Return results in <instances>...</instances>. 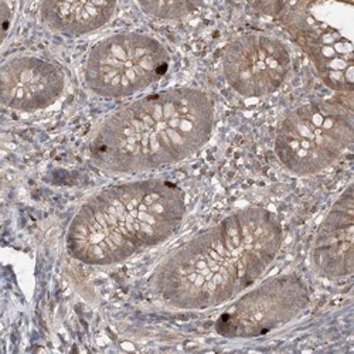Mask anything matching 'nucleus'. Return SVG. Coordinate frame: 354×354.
Returning a JSON list of instances; mask_svg holds the SVG:
<instances>
[{
    "label": "nucleus",
    "mask_w": 354,
    "mask_h": 354,
    "mask_svg": "<svg viewBox=\"0 0 354 354\" xmlns=\"http://www.w3.org/2000/svg\"><path fill=\"white\" fill-rule=\"evenodd\" d=\"M282 241L274 213L261 207L232 213L177 248L155 272L153 289L177 309L220 306L271 267Z\"/></svg>",
    "instance_id": "1"
},
{
    "label": "nucleus",
    "mask_w": 354,
    "mask_h": 354,
    "mask_svg": "<svg viewBox=\"0 0 354 354\" xmlns=\"http://www.w3.org/2000/svg\"><path fill=\"white\" fill-rule=\"evenodd\" d=\"M185 213V193L170 182L112 186L82 204L68 227L67 251L88 265L120 263L165 243Z\"/></svg>",
    "instance_id": "3"
},
{
    "label": "nucleus",
    "mask_w": 354,
    "mask_h": 354,
    "mask_svg": "<svg viewBox=\"0 0 354 354\" xmlns=\"http://www.w3.org/2000/svg\"><path fill=\"white\" fill-rule=\"evenodd\" d=\"M353 111L333 101L289 111L275 135V153L293 174H316L332 166L351 145Z\"/></svg>",
    "instance_id": "5"
},
{
    "label": "nucleus",
    "mask_w": 354,
    "mask_h": 354,
    "mask_svg": "<svg viewBox=\"0 0 354 354\" xmlns=\"http://www.w3.org/2000/svg\"><path fill=\"white\" fill-rule=\"evenodd\" d=\"M2 101L6 106L33 112L62 97L66 78L62 68L37 57H13L0 70Z\"/></svg>",
    "instance_id": "9"
},
{
    "label": "nucleus",
    "mask_w": 354,
    "mask_h": 354,
    "mask_svg": "<svg viewBox=\"0 0 354 354\" xmlns=\"http://www.w3.org/2000/svg\"><path fill=\"white\" fill-rule=\"evenodd\" d=\"M281 17L292 39L306 53L320 80L335 91H353V3H259Z\"/></svg>",
    "instance_id": "4"
},
{
    "label": "nucleus",
    "mask_w": 354,
    "mask_h": 354,
    "mask_svg": "<svg viewBox=\"0 0 354 354\" xmlns=\"http://www.w3.org/2000/svg\"><path fill=\"white\" fill-rule=\"evenodd\" d=\"M214 125L210 97L171 88L112 113L95 133L93 162L113 173H139L179 163L207 143Z\"/></svg>",
    "instance_id": "2"
},
{
    "label": "nucleus",
    "mask_w": 354,
    "mask_h": 354,
    "mask_svg": "<svg viewBox=\"0 0 354 354\" xmlns=\"http://www.w3.org/2000/svg\"><path fill=\"white\" fill-rule=\"evenodd\" d=\"M353 235L354 194L350 185L336 200L315 237L312 261L320 275L339 279L353 274Z\"/></svg>",
    "instance_id": "10"
},
{
    "label": "nucleus",
    "mask_w": 354,
    "mask_h": 354,
    "mask_svg": "<svg viewBox=\"0 0 354 354\" xmlns=\"http://www.w3.org/2000/svg\"><path fill=\"white\" fill-rule=\"evenodd\" d=\"M115 10V2H44L40 15L53 32L82 36L105 26Z\"/></svg>",
    "instance_id": "11"
},
{
    "label": "nucleus",
    "mask_w": 354,
    "mask_h": 354,
    "mask_svg": "<svg viewBox=\"0 0 354 354\" xmlns=\"http://www.w3.org/2000/svg\"><path fill=\"white\" fill-rule=\"evenodd\" d=\"M139 6L147 13L159 19H180L192 13L197 3L192 2H140Z\"/></svg>",
    "instance_id": "12"
},
{
    "label": "nucleus",
    "mask_w": 354,
    "mask_h": 354,
    "mask_svg": "<svg viewBox=\"0 0 354 354\" xmlns=\"http://www.w3.org/2000/svg\"><path fill=\"white\" fill-rule=\"evenodd\" d=\"M308 305L309 289L301 277H274L230 306L218 317L216 330L230 339L258 337L289 323Z\"/></svg>",
    "instance_id": "7"
},
{
    "label": "nucleus",
    "mask_w": 354,
    "mask_h": 354,
    "mask_svg": "<svg viewBox=\"0 0 354 354\" xmlns=\"http://www.w3.org/2000/svg\"><path fill=\"white\" fill-rule=\"evenodd\" d=\"M169 68V53L156 39L120 33L94 46L85 64V82L97 95L122 98L145 90Z\"/></svg>",
    "instance_id": "6"
},
{
    "label": "nucleus",
    "mask_w": 354,
    "mask_h": 354,
    "mask_svg": "<svg viewBox=\"0 0 354 354\" xmlns=\"http://www.w3.org/2000/svg\"><path fill=\"white\" fill-rule=\"evenodd\" d=\"M292 66L286 46L271 36L248 33L234 39L223 53V73L243 97L258 98L275 93Z\"/></svg>",
    "instance_id": "8"
}]
</instances>
